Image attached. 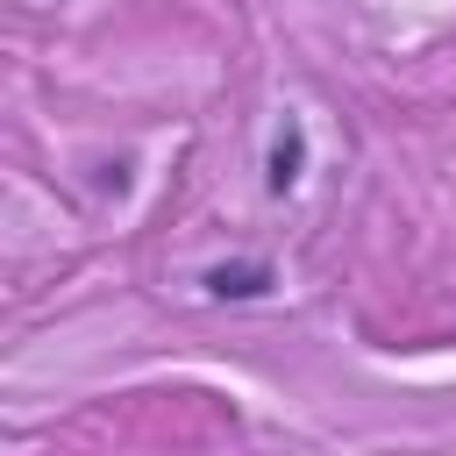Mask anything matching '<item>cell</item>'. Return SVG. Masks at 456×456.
<instances>
[{
  "label": "cell",
  "instance_id": "cell-1",
  "mask_svg": "<svg viewBox=\"0 0 456 456\" xmlns=\"http://www.w3.org/2000/svg\"><path fill=\"white\" fill-rule=\"evenodd\" d=\"M207 292L214 299H264L271 292V264H214L207 271Z\"/></svg>",
  "mask_w": 456,
  "mask_h": 456
},
{
  "label": "cell",
  "instance_id": "cell-2",
  "mask_svg": "<svg viewBox=\"0 0 456 456\" xmlns=\"http://www.w3.org/2000/svg\"><path fill=\"white\" fill-rule=\"evenodd\" d=\"M299 157H306L299 121H285V135H278V150H271V192H292V185H299Z\"/></svg>",
  "mask_w": 456,
  "mask_h": 456
}]
</instances>
